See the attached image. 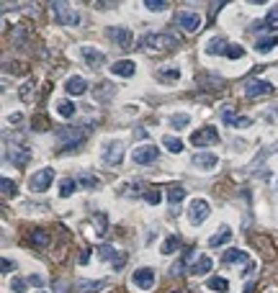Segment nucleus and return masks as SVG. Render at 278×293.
I'll use <instances>...</instances> for the list:
<instances>
[{"mask_svg":"<svg viewBox=\"0 0 278 293\" xmlns=\"http://www.w3.org/2000/svg\"><path fill=\"white\" fill-rule=\"evenodd\" d=\"M175 44H178L175 36H170V34H145L139 47L145 52H167V49H173Z\"/></svg>","mask_w":278,"mask_h":293,"instance_id":"1","label":"nucleus"},{"mask_svg":"<svg viewBox=\"0 0 278 293\" xmlns=\"http://www.w3.org/2000/svg\"><path fill=\"white\" fill-rule=\"evenodd\" d=\"M49 8H52V13H55V21L57 23H62V26H77L80 23L77 11L70 8L67 0H49Z\"/></svg>","mask_w":278,"mask_h":293,"instance_id":"2","label":"nucleus"},{"mask_svg":"<svg viewBox=\"0 0 278 293\" xmlns=\"http://www.w3.org/2000/svg\"><path fill=\"white\" fill-rule=\"evenodd\" d=\"M52 180H55V170L52 167H41L37 170L34 175L29 178V188H31V193H44L49 185H52Z\"/></svg>","mask_w":278,"mask_h":293,"instance_id":"3","label":"nucleus"},{"mask_svg":"<svg viewBox=\"0 0 278 293\" xmlns=\"http://www.w3.org/2000/svg\"><path fill=\"white\" fill-rule=\"evenodd\" d=\"M209 214H211V208H209V201L206 198H193L191 206H188V219H191L193 226L204 224L206 219H209Z\"/></svg>","mask_w":278,"mask_h":293,"instance_id":"4","label":"nucleus"},{"mask_svg":"<svg viewBox=\"0 0 278 293\" xmlns=\"http://www.w3.org/2000/svg\"><path fill=\"white\" fill-rule=\"evenodd\" d=\"M222 124H224V126H232V129H247V126L253 124V118L235 116V106H232V103H224V106H222Z\"/></svg>","mask_w":278,"mask_h":293,"instance_id":"5","label":"nucleus"},{"mask_svg":"<svg viewBox=\"0 0 278 293\" xmlns=\"http://www.w3.org/2000/svg\"><path fill=\"white\" fill-rule=\"evenodd\" d=\"M175 23L181 26L183 31H188V34H196L204 26V18L199 16V13H193V11H178V16H175Z\"/></svg>","mask_w":278,"mask_h":293,"instance_id":"6","label":"nucleus"},{"mask_svg":"<svg viewBox=\"0 0 278 293\" xmlns=\"http://www.w3.org/2000/svg\"><path fill=\"white\" fill-rule=\"evenodd\" d=\"M55 136L59 139V144L65 146V152H70V149H77V146L83 144L85 131H80V129H59Z\"/></svg>","mask_w":278,"mask_h":293,"instance_id":"7","label":"nucleus"},{"mask_svg":"<svg viewBox=\"0 0 278 293\" xmlns=\"http://www.w3.org/2000/svg\"><path fill=\"white\" fill-rule=\"evenodd\" d=\"M273 93H276V85H271L268 80H258V77H253V80H247V82H245V95H247V98L273 95Z\"/></svg>","mask_w":278,"mask_h":293,"instance_id":"8","label":"nucleus"},{"mask_svg":"<svg viewBox=\"0 0 278 293\" xmlns=\"http://www.w3.org/2000/svg\"><path fill=\"white\" fill-rule=\"evenodd\" d=\"M217 142H219L217 126H204V129L191 134V144H196V146H211V144H217Z\"/></svg>","mask_w":278,"mask_h":293,"instance_id":"9","label":"nucleus"},{"mask_svg":"<svg viewBox=\"0 0 278 293\" xmlns=\"http://www.w3.org/2000/svg\"><path fill=\"white\" fill-rule=\"evenodd\" d=\"M157 157H160V152H157V146H155V144H142V146H134V152H131L134 165H149V162H155Z\"/></svg>","mask_w":278,"mask_h":293,"instance_id":"10","label":"nucleus"},{"mask_svg":"<svg viewBox=\"0 0 278 293\" xmlns=\"http://www.w3.org/2000/svg\"><path fill=\"white\" fill-rule=\"evenodd\" d=\"M103 160H106V165H111V167H119L121 160H124V144L121 142H106Z\"/></svg>","mask_w":278,"mask_h":293,"instance_id":"11","label":"nucleus"},{"mask_svg":"<svg viewBox=\"0 0 278 293\" xmlns=\"http://www.w3.org/2000/svg\"><path fill=\"white\" fill-rule=\"evenodd\" d=\"M106 36H109L111 41L119 44L124 52H129V49L134 47V36H131L129 29H119V26H116V29H106Z\"/></svg>","mask_w":278,"mask_h":293,"instance_id":"12","label":"nucleus"},{"mask_svg":"<svg viewBox=\"0 0 278 293\" xmlns=\"http://www.w3.org/2000/svg\"><path fill=\"white\" fill-rule=\"evenodd\" d=\"M131 286H137L139 291H149L152 286H155V270L149 268H139L131 273Z\"/></svg>","mask_w":278,"mask_h":293,"instance_id":"13","label":"nucleus"},{"mask_svg":"<svg viewBox=\"0 0 278 293\" xmlns=\"http://www.w3.org/2000/svg\"><path fill=\"white\" fill-rule=\"evenodd\" d=\"M5 157L11 160L16 167H26L31 160V152L26 149V146H19V144H11V146H5Z\"/></svg>","mask_w":278,"mask_h":293,"instance_id":"14","label":"nucleus"},{"mask_svg":"<svg viewBox=\"0 0 278 293\" xmlns=\"http://www.w3.org/2000/svg\"><path fill=\"white\" fill-rule=\"evenodd\" d=\"M95 250H98V257L113 262V268H121V265L127 262V255L119 252V250H116V247H111V244H101V247H95Z\"/></svg>","mask_w":278,"mask_h":293,"instance_id":"15","label":"nucleus"},{"mask_svg":"<svg viewBox=\"0 0 278 293\" xmlns=\"http://www.w3.org/2000/svg\"><path fill=\"white\" fill-rule=\"evenodd\" d=\"M80 54H83V59L88 62V67H91V70H101L106 65V54L93 49V47H83V49H80Z\"/></svg>","mask_w":278,"mask_h":293,"instance_id":"16","label":"nucleus"},{"mask_svg":"<svg viewBox=\"0 0 278 293\" xmlns=\"http://www.w3.org/2000/svg\"><path fill=\"white\" fill-rule=\"evenodd\" d=\"M217 165H219V157L211 152H196L193 154V167H199V170H214Z\"/></svg>","mask_w":278,"mask_h":293,"instance_id":"17","label":"nucleus"},{"mask_svg":"<svg viewBox=\"0 0 278 293\" xmlns=\"http://www.w3.org/2000/svg\"><path fill=\"white\" fill-rule=\"evenodd\" d=\"M134 72H137V65H134L131 59H119L111 65V75L113 77H131Z\"/></svg>","mask_w":278,"mask_h":293,"instance_id":"18","label":"nucleus"},{"mask_svg":"<svg viewBox=\"0 0 278 293\" xmlns=\"http://www.w3.org/2000/svg\"><path fill=\"white\" fill-rule=\"evenodd\" d=\"M65 90H67L70 95H83V93H88V82L80 77V75H73V77H67Z\"/></svg>","mask_w":278,"mask_h":293,"instance_id":"19","label":"nucleus"},{"mask_svg":"<svg viewBox=\"0 0 278 293\" xmlns=\"http://www.w3.org/2000/svg\"><path fill=\"white\" fill-rule=\"evenodd\" d=\"M75 288H80V293H98L103 288H109V280H77Z\"/></svg>","mask_w":278,"mask_h":293,"instance_id":"20","label":"nucleus"},{"mask_svg":"<svg viewBox=\"0 0 278 293\" xmlns=\"http://www.w3.org/2000/svg\"><path fill=\"white\" fill-rule=\"evenodd\" d=\"M276 44H278V36H276V34H271V36H260V39L255 41V52H258V54H268V52L276 49Z\"/></svg>","mask_w":278,"mask_h":293,"instance_id":"21","label":"nucleus"},{"mask_svg":"<svg viewBox=\"0 0 278 293\" xmlns=\"http://www.w3.org/2000/svg\"><path fill=\"white\" fill-rule=\"evenodd\" d=\"M229 239H232V229H229V226H222L219 232H217V234H214L211 239H209V247H211V250H217V247L227 244Z\"/></svg>","mask_w":278,"mask_h":293,"instance_id":"22","label":"nucleus"},{"mask_svg":"<svg viewBox=\"0 0 278 293\" xmlns=\"http://www.w3.org/2000/svg\"><path fill=\"white\" fill-rule=\"evenodd\" d=\"M222 262L224 265H229V262H250V257H247L245 250H227L222 255Z\"/></svg>","mask_w":278,"mask_h":293,"instance_id":"23","label":"nucleus"},{"mask_svg":"<svg viewBox=\"0 0 278 293\" xmlns=\"http://www.w3.org/2000/svg\"><path fill=\"white\" fill-rule=\"evenodd\" d=\"M209 270H211V257H206V255H201V257L191 265V273H193V275H206Z\"/></svg>","mask_w":278,"mask_h":293,"instance_id":"24","label":"nucleus"},{"mask_svg":"<svg viewBox=\"0 0 278 293\" xmlns=\"http://www.w3.org/2000/svg\"><path fill=\"white\" fill-rule=\"evenodd\" d=\"M227 47H229V44L224 39H211L209 44H206V54H211V57H217V54H227Z\"/></svg>","mask_w":278,"mask_h":293,"instance_id":"25","label":"nucleus"},{"mask_svg":"<svg viewBox=\"0 0 278 293\" xmlns=\"http://www.w3.org/2000/svg\"><path fill=\"white\" fill-rule=\"evenodd\" d=\"M111 95H113V85H111V82H98V85H95V100L106 103Z\"/></svg>","mask_w":278,"mask_h":293,"instance_id":"26","label":"nucleus"},{"mask_svg":"<svg viewBox=\"0 0 278 293\" xmlns=\"http://www.w3.org/2000/svg\"><path fill=\"white\" fill-rule=\"evenodd\" d=\"M183 198H185V188H183V185H170V188H167V201H170V206H178Z\"/></svg>","mask_w":278,"mask_h":293,"instance_id":"27","label":"nucleus"},{"mask_svg":"<svg viewBox=\"0 0 278 293\" xmlns=\"http://www.w3.org/2000/svg\"><path fill=\"white\" fill-rule=\"evenodd\" d=\"M173 0H145V8L149 13H165Z\"/></svg>","mask_w":278,"mask_h":293,"instance_id":"28","label":"nucleus"},{"mask_svg":"<svg viewBox=\"0 0 278 293\" xmlns=\"http://www.w3.org/2000/svg\"><path fill=\"white\" fill-rule=\"evenodd\" d=\"M55 108H57V113H59L62 118H73V116L77 113V106H75V103H70V100H59Z\"/></svg>","mask_w":278,"mask_h":293,"instance_id":"29","label":"nucleus"},{"mask_svg":"<svg viewBox=\"0 0 278 293\" xmlns=\"http://www.w3.org/2000/svg\"><path fill=\"white\" fill-rule=\"evenodd\" d=\"M163 146H165V149L167 152H173V154H181L183 152V142L181 139H178V136H163Z\"/></svg>","mask_w":278,"mask_h":293,"instance_id":"30","label":"nucleus"},{"mask_svg":"<svg viewBox=\"0 0 278 293\" xmlns=\"http://www.w3.org/2000/svg\"><path fill=\"white\" fill-rule=\"evenodd\" d=\"M21 100H23V103H34V100H37V82H34V80H29L21 88Z\"/></svg>","mask_w":278,"mask_h":293,"instance_id":"31","label":"nucleus"},{"mask_svg":"<svg viewBox=\"0 0 278 293\" xmlns=\"http://www.w3.org/2000/svg\"><path fill=\"white\" fill-rule=\"evenodd\" d=\"M209 291H217V293H227L229 291V280L227 278H219V275H214V278H209Z\"/></svg>","mask_w":278,"mask_h":293,"instance_id":"32","label":"nucleus"},{"mask_svg":"<svg viewBox=\"0 0 278 293\" xmlns=\"http://www.w3.org/2000/svg\"><path fill=\"white\" fill-rule=\"evenodd\" d=\"M80 185V183L77 180H73V178H67V180H62V188H59V196L62 198H70V196H73L75 193V188Z\"/></svg>","mask_w":278,"mask_h":293,"instance_id":"33","label":"nucleus"},{"mask_svg":"<svg viewBox=\"0 0 278 293\" xmlns=\"http://www.w3.org/2000/svg\"><path fill=\"white\" fill-rule=\"evenodd\" d=\"M31 239L37 247H47L49 244V234H47V229H37V232L31 234Z\"/></svg>","mask_w":278,"mask_h":293,"instance_id":"34","label":"nucleus"},{"mask_svg":"<svg viewBox=\"0 0 278 293\" xmlns=\"http://www.w3.org/2000/svg\"><path fill=\"white\" fill-rule=\"evenodd\" d=\"M77 183H80V185H83L85 190H93V188L98 185V178H95V175H88V172H83V175L77 178Z\"/></svg>","mask_w":278,"mask_h":293,"instance_id":"35","label":"nucleus"},{"mask_svg":"<svg viewBox=\"0 0 278 293\" xmlns=\"http://www.w3.org/2000/svg\"><path fill=\"white\" fill-rule=\"evenodd\" d=\"M188 121H191V116L188 113H175L173 118H170V124H173V129H185Z\"/></svg>","mask_w":278,"mask_h":293,"instance_id":"36","label":"nucleus"},{"mask_svg":"<svg viewBox=\"0 0 278 293\" xmlns=\"http://www.w3.org/2000/svg\"><path fill=\"white\" fill-rule=\"evenodd\" d=\"M178 244H181V242H178V237L173 234V237H167V239L163 242V255H173L175 250H178Z\"/></svg>","mask_w":278,"mask_h":293,"instance_id":"37","label":"nucleus"},{"mask_svg":"<svg viewBox=\"0 0 278 293\" xmlns=\"http://www.w3.org/2000/svg\"><path fill=\"white\" fill-rule=\"evenodd\" d=\"M0 185H3V198H11V196L19 193V190H16V183L8 180V178H3V183H0Z\"/></svg>","mask_w":278,"mask_h":293,"instance_id":"38","label":"nucleus"},{"mask_svg":"<svg viewBox=\"0 0 278 293\" xmlns=\"http://www.w3.org/2000/svg\"><path fill=\"white\" fill-rule=\"evenodd\" d=\"M227 57L229 59H242V57H245V49H242L240 44H229V47H227Z\"/></svg>","mask_w":278,"mask_h":293,"instance_id":"39","label":"nucleus"},{"mask_svg":"<svg viewBox=\"0 0 278 293\" xmlns=\"http://www.w3.org/2000/svg\"><path fill=\"white\" fill-rule=\"evenodd\" d=\"M265 23H268V29H278V8H271V13H268V18H265Z\"/></svg>","mask_w":278,"mask_h":293,"instance_id":"40","label":"nucleus"},{"mask_svg":"<svg viewBox=\"0 0 278 293\" xmlns=\"http://www.w3.org/2000/svg\"><path fill=\"white\" fill-rule=\"evenodd\" d=\"M145 198H147V203L157 206L160 201H163V193H160V190H147V193H145Z\"/></svg>","mask_w":278,"mask_h":293,"instance_id":"41","label":"nucleus"},{"mask_svg":"<svg viewBox=\"0 0 278 293\" xmlns=\"http://www.w3.org/2000/svg\"><path fill=\"white\" fill-rule=\"evenodd\" d=\"M11 291H13V293H26V280L13 278V280H11Z\"/></svg>","mask_w":278,"mask_h":293,"instance_id":"42","label":"nucleus"},{"mask_svg":"<svg viewBox=\"0 0 278 293\" xmlns=\"http://www.w3.org/2000/svg\"><path fill=\"white\" fill-rule=\"evenodd\" d=\"M157 75L163 80H178V77H181V72H178V70H160Z\"/></svg>","mask_w":278,"mask_h":293,"instance_id":"43","label":"nucleus"},{"mask_svg":"<svg viewBox=\"0 0 278 293\" xmlns=\"http://www.w3.org/2000/svg\"><path fill=\"white\" fill-rule=\"evenodd\" d=\"M98 237H106V232H109V229H106V216L103 214H98Z\"/></svg>","mask_w":278,"mask_h":293,"instance_id":"44","label":"nucleus"},{"mask_svg":"<svg viewBox=\"0 0 278 293\" xmlns=\"http://www.w3.org/2000/svg\"><path fill=\"white\" fill-rule=\"evenodd\" d=\"M116 3H119V0H98L95 8H98V11H109V8H113Z\"/></svg>","mask_w":278,"mask_h":293,"instance_id":"45","label":"nucleus"},{"mask_svg":"<svg viewBox=\"0 0 278 293\" xmlns=\"http://www.w3.org/2000/svg\"><path fill=\"white\" fill-rule=\"evenodd\" d=\"M29 283H31V286H37V288H41V286H44V278H41V275H31Z\"/></svg>","mask_w":278,"mask_h":293,"instance_id":"46","label":"nucleus"},{"mask_svg":"<svg viewBox=\"0 0 278 293\" xmlns=\"http://www.w3.org/2000/svg\"><path fill=\"white\" fill-rule=\"evenodd\" d=\"M16 270V262H11V260H3V273H13Z\"/></svg>","mask_w":278,"mask_h":293,"instance_id":"47","label":"nucleus"},{"mask_svg":"<svg viewBox=\"0 0 278 293\" xmlns=\"http://www.w3.org/2000/svg\"><path fill=\"white\" fill-rule=\"evenodd\" d=\"M88 257H91V252L83 250V255H80V262H88Z\"/></svg>","mask_w":278,"mask_h":293,"instance_id":"48","label":"nucleus"},{"mask_svg":"<svg viewBox=\"0 0 278 293\" xmlns=\"http://www.w3.org/2000/svg\"><path fill=\"white\" fill-rule=\"evenodd\" d=\"M245 3H250V5H260V3H268V0H245Z\"/></svg>","mask_w":278,"mask_h":293,"instance_id":"49","label":"nucleus"},{"mask_svg":"<svg viewBox=\"0 0 278 293\" xmlns=\"http://www.w3.org/2000/svg\"><path fill=\"white\" fill-rule=\"evenodd\" d=\"M39 293H44V291H39Z\"/></svg>","mask_w":278,"mask_h":293,"instance_id":"50","label":"nucleus"}]
</instances>
